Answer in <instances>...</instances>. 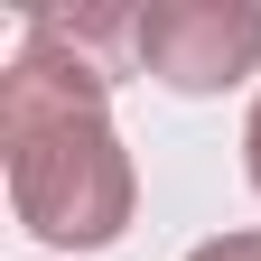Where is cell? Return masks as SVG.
<instances>
[{"label": "cell", "mask_w": 261, "mask_h": 261, "mask_svg": "<svg viewBox=\"0 0 261 261\" xmlns=\"http://www.w3.org/2000/svg\"><path fill=\"white\" fill-rule=\"evenodd\" d=\"M243 168H252V187H261V103H252V121H243Z\"/></svg>", "instance_id": "277c9868"}, {"label": "cell", "mask_w": 261, "mask_h": 261, "mask_svg": "<svg viewBox=\"0 0 261 261\" xmlns=\"http://www.w3.org/2000/svg\"><path fill=\"white\" fill-rule=\"evenodd\" d=\"M130 47L168 93H233L261 75V0H140Z\"/></svg>", "instance_id": "7a4b0ae2"}, {"label": "cell", "mask_w": 261, "mask_h": 261, "mask_svg": "<svg viewBox=\"0 0 261 261\" xmlns=\"http://www.w3.org/2000/svg\"><path fill=\"white\" fill-rule=\"evenodd\" d=\"M103 93H112L103 65L28 19V47L0 75V159H10L19 224L56 252L121 243L130 205H140V177H130V149L103 112Z\"/></svg>", "instance_id": "6da1fadb"}, {"label": "cell", "mask_w": 261, "mask_h": 261, "mask_svg": "<svg viewBox=\"0 0 261 261\" xmlns=\"http://www.w3.org/2000/svg\"><path fill=\"white\" fill-rule=\"evenodd\" d=\"M187 261H261V233H215V243H196Z\"/></svg>", "instance_id": "3957f363"}]
</instances>
